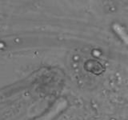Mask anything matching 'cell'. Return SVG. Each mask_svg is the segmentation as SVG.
I'll return each mask as SVG.
<instances>
[{
  "label": "cell",
  "instance_id": "1",
  "mask_svg": "<svg viewBox=\"0 0 128 120\" xmlns=\"http://www.w3.org/2000/svg\"><path fill=\"white\" fill-rule=\"evenodd\" d=\"M66 104L67 102L65 99L59 98L46 113L40 115L39 117L34 118V120H53L66 107Z\"/></svg>",
  "mask_w": 128,
  "mask_h": 120
}]
</instances>
